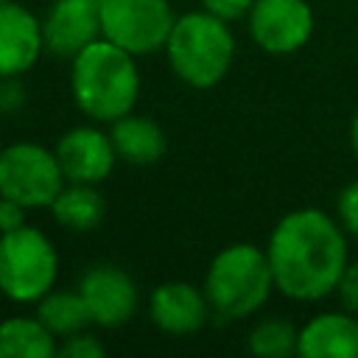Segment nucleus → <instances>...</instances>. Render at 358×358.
<instances>
[{
    "label": "nucleus",
    "mask_w": 358,
    "mask_h": 358,
    "mask_svg": "<svg viewBox=\"0 0 358 358\" xmlns=\"http://www.w3.org/2000/svg\"><path fill=\"white\" fill-rule=\"evenodd\" d=\"M274 288L296 302H319L336 291L347 268V232L316 207L282 215L268 235Z\"/></svg>",
    "instance_id": "f257e3e1"
},
{
    "label": "nucleus",
    "mask_w": 358,
    "mask_h": 358,
    "mask_svg": "<svg viewBox=\"0 0 358 358\" xmlns=\"http://www.w3.org/2000/svg\"><path fill=\"white\" fill-rule=\"evenodd\" d=\"M70 92L76 106L98 123H112L134 112L140 98V70L134 56L98 36L73 56Z\"/></svg>",
    "instance_id": "f03ea898"
},
{
    "label": "nucleus",
    "mask_w": 358,
    "mask_h": 358,
    "mask_svg": "<svg viewBox=\"0 0 358 358\" xmlns=\"http://www.w3.org/2000/svg\"><path fill=\"white\" fill-rule=\"evenodd\" d=\"M168 62L173 73L196 87L210 90L215 87L232 67L235 59V36L229 31V22L210 11H187L176 17L171 36L165 42Z\"/></svg>",
    "instance_id": "7ed1b4c3"
},
{
    "label": "nucleus",
    "mask_w": 358,
    "mask_h": 358,
    "mask_svg": "<svg viewBox=\"0 0 358 358\" xmlns=\"http://www.w3.org/2000/svg\"><path fill=\"white\" fill-rule=\"evenodd\" d=\"M204 296L224 319H246L263 308L274 291V274L266 249L255 243H229L207 266Z\"/></svg>",
    "instance_id": "20e7f679"
},
{
    "label": "nucleus",
    "mask_w": 358,
    "mask_h": 358,
    "mask_svg": "<svg viewBox=\"0 0 358 358\" xmlns=\"http://www.w3.org/2000/svg\"><path fill=\"white\" fill-rule=\"evenodd\" d=\"M59 255L50 238L36 227L0 232V294L17 305L39 302L56 288Z\"/></svg>",
    "instance_id": "39448f33"
},
{
    "label": "nucleus",
    "mask_w": 358,
    "mask_h": 358,
    "mask_svg": "<svg viewBox=\"0 0 358 358\" xmlns=\"http://www.w3.org/2000/svg\"><path fill=\"white\" fill-rule=\"evenodd\" d=\"M62 187L64 173L50 148L39 143H11L0 148V196L39 210L50 207Z\"/></svg>",
    "instance_id": "423d86ee"
},
{
    "label": "nucleus",
    "mask_w": 358,
    "mask_h": 358,
    "mask_svg": "<svg viewBox=\"0 0 358 358\" xmlns=\"http://www.w3.org/2000/svg\"><path fill=\"white\" fill-rule=\"evenodd\" d=\"M173 22L168 0H101V36L131 56L162 50Z\"/></svg>",
    "instance_id": "0eeeda50"
},
{
    "label": "nucleus",
    "mask_w": 358,
    "mask_h": 358,
    "mask_svg": "<svg viewBox=\"0 0 358 358\" xmlns=\"http://www.w3.org/2000/svg\"><path fill=\"white\" fill-rule=\"evenodd\" d=\"M246 25L260 50L288 56L308 45L313 34V8L308 0H255Z\"/></svg>",
    "instance_id": "6e6552de"
},
{
    "label": "nucleus",
    "mask_w": 358,
    "mask_h": 358,
    "mask_svg": "<svg viewBox=\"0 0 358 358\" xmlns=\"http://www.w3.org/2000/svg\"><path fill=\"white\" fill-rule=\"evenodd\" d=\"M78 294L90 310V322L98 327H120L137 313V285L134 280L112 263H101L84 271Z\"/></svg>",
    "instance_id": "1a4fd4ad"
},
{
    "label": "nucleus",
    "mask_w": 358,
    "mask_h": 358,
    "mask_svg": "<svg viewBox=\"0 0 358 358\" xmlns=\"http://www.w3.org/2000/svg\"><path fill=\"white\" fill-rule=\"evenodd\" d=\"M53 154L64 173V182L84 185H101L117 162V151L112 145L109 131H101L95 126H76L64 131Z\"/></svg>",
    "instance_id": "9d476101"
},
{
    "label": "nucleus",
    "mask_w": 358,
    "mask_h": 358,
    "mask_svg": "<svg viewBox=\"0 0 358 358\" xmlns=\"http://www.w3.org/2000/svg\"><path fill=\"white\" fill-rule=\"evenodd\" d=\"M101 36V0H53L42 20L45 50L73 59Z\"/></svg>",
    "instance_id": "9b49d317"
},
{
    "label": "nucleus",
    "mask_w": 358,
    "mask_h": 358,
    "mask_svg": "<svg viewBox=\"0 0 358 358\" xmlns=\"http://www.w3.org/2000/svg\"><path fill=\"white\" fill-rule=\"evenodd\" d=\"M210 310L213 308L204 296V288L182 280L162 282L148 296V316L168 336H190L201 330Z\"/></svg>",
    "instance_id": "f8f14e48"
},
{
    "label": "nucleus",
    "mask_w": 358,
    "mask_h": 358,
    "mask_svg": "<svg viewBox=\"0 0 358 358\" xmlns=\"http://www.w3.org/2000/svg\"><path fill=\"white\" fill-rule=\"evenodd\" d=\"M42 50V22L14 0L0 3V76H25Z\"/></svg>",
    "instance_id": "ddd939ff"
},
{
    "label": "nucleus",
    "mask_w": 358,
    "mask_h": 358,
    "mask_svg": "<svg viewBox=\"0 0 358 358\" xmlns=\"http://www.w3.org/2000/svg\"><path fill=\"white\" fill-rule=\"evenodd\" d=\"M296 355L305 358H358V313H319L299 330Z\"/></svg>",
    "instance_id": "4468645a"
},
{
    "label": "nucleus",
    "mask_w": 358,
    "mask_h": 358,
    "mask_svg": "<svg viewBox=\"0 0 358 358\" xmlns=\"http://www.w3.org/2000/svg\"><path fill=\"white\" fill-rule=\"evenodd\" d=\"M109 137L117 151V159L129 165H154L165 157L168 148V137L162 126L145 115H131V112L112 120Z\"/></svg>",
    "instance_id": "2eb2a0df"
},
{
    "label": "nucleus",
    "mask_w": 358,
    "mask_h": 358,
    "mask_svg": "<svg viewBox=\"0 0 358 358\" xmlns=\"http://www.w3.org/2000/svg\"><path fill=\"white\" fill-rule=\"evenodd\" d=\"M50 213L56 224L73 232H90L95 229L106 215V199L98 190V185L84 182H64V187L50 201Z\"/></svg>",
    "instance_id": "dca6fc26"
},
{
    "label": "nucleus",
    "mask_w": 358,
    "mask_h": 358,
    "mask_svg": "<svg viewBox=\"0 0 358 358\" xmlns=\"http://www.w3.org/2000/svg\"><path fill=\"white\" fill-rule=\"evenodd\" d=\"M56 350V336L39 316H8L0 322V358H50Z\"/></svg>",
    "instance_id": "f3484780"
},
{
    "label": "nucleus",
    "mask_w": 358,
    "mask_h": 358,
    "mask_svg": "<svg viewBox=\"0 0 358 358\" xmlns=\"http://www.w3.org/2000/svg\"><path fill=\"white\" fill-rule=\"evenodd\" d=\"M36 316L56 338H67V336L84 330L87 324H92L78 288H50L36 302Z\"/></svg>",
    "instance_id": "a211bd4d"
},
{
    "label": "nucleus",
    "mask_w": 358,
    "mask_h": 358,
    "mask_svg": "<svg viewBox=\"0 0 358 358\" xmlns=\"http://www.w3.org/2000/svg\"><path fill=\"white\" fill-rule=\"evenodd\" d=\"M296 344H299V330L285 319H263L252 327V333L246 338L249 352L260 355V358L296 355Z\"/></svg>",
    "instance_id": "6ab92c4d"
},
{
    "label": "nucleus",
    "mask_w": 358,
    "mask_h": 358,
    "mask_svg": "<svg viewBox=\"0 0 358 358\" xmlns=\"http://www.w3.org/2000/svg\"><path fill=\"white\" fill-rule=\"evenodd\" d=\"M56 352L64 355V358H101V355L106 352V347H103L101 338H95L92 333L78 330V333L62 338V344H59Z\"/></svg>",
    "instance_id": "aec40b11"
},
{
    "label": "nucleus",
    "mask_w": 358,
    "mask_h": 358,
    "mask_svg": "<svg viewBox=\"0 0 358 358\" xmlns=\"http://www.w3.org/2000/svg\"><path fill=\"white\" fill-rule=\"evenodd\" d=\"M338 210V224L344 227V232H350L352 238H358V179L350 182L336 201Z\"/></svg>",
    "instance_id": "412c9836"
},
{
    "label": "nucleus",
    "mask_w": 358,
    "mask_h": 358,
    "mask_svg": "<svg viewBox=\"0 0 358 358\" xmlns=\"http://www.w3.org/2000/svg\"><path fill=\"white\" fill-rule=\"evenodd\" d=\"M25 106V87L20 76H0V115H17Z\"/></svg>",
    "instance_id": "4be33fe9"
},
{
    "label": "nucleus",
    "mask_w": 358,
    "mask_h": 358,
    "mask_svg": "<svg viewBox=\"0 0 358 358\" xmlns=\"http://www.w3.org/2000/svg\"><path fill=\"white\" fill-rule=\"evenodd\" d=\"M255 0H201V8L221 17L224 22H235L252 11Z\"/></svg>",
    "instance_id": "5701e85b"
},
{
    "label": "nucleus",
    "mask_w": 358,
    "mask_h": 358,
    "mask_svg": "<svg viewBox=\"0 0 358 358\" xmlns=\"http://www.w3.org/2000/svg\"><path fill=\"white\" fill-rule=\"evenodd\" d=\"M336 294H338L344 310L358 313V263H347V268L336 285Z\"/></svg>",
    "instance_id": "b1692460"
},
{
    "label": "nucleus",
    "mask_w": 358,
    "mask_h": 358,
    "mask_svg": "<svg viewBox=\"0 0 358 358\" xmlns=\"http://www.w3.org/2000/svg\"><path fill=\"white\" fill-rule=\"evenodd\" d=\"M25 213H28V207H22L20 201L0 196V232H11V229L22 227L25 224Z\"/></svg>",
    "instance_id": "393cba45"
},
{
    "label": "nucleus",
    "mask_w": 358,
    "mask_h": 358,
    "mask_svg": "<svg viewBox=\"0 0 358 358\" xmlns=\"http://www.w3.org/2000/svg\"><path fill=\"white\" fill-rule=\"evenodd\" d=\"M350 145H352V154L358 157V112L352 115V123H350Z\"/></svg>",
    "instance_id": "a878e982"
},
{
    "label": "nucleus",
    "mask_w": 358,
    "mask_h": 358,
    "mask_svg": "<svg viewBox=\"0 0 358 358\" xmlns=\"http://www.w3.org/2000/svg\"><path fill=\"white\" fill-rule=\"evenodd\" d=\"M0 3H6V0H0Z\"/></svg>",
    "instance_id": "bb28decb"
}]
</instances>
